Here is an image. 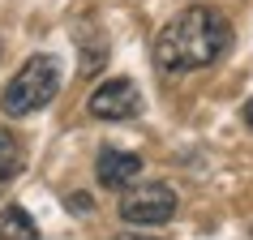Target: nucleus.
Here are the masks:
<instances>
[{
  "instance_id": "6e6552de",
  "label": "nucleus",
  "mask_w": 253,
  "mask_h": 240,
  "mask_svg": "<svg viewBox=\"0 0 253 240\" xmlns=\"http://www.w3.org/2000/svg\"><path fill=\"white\" fill-rule=\"evenodd\" d=\"M240 120H245V124L253 129V99H245V107H240Z\"/></svg>"
},
{
  "instance_id": "7ed1b4c3",
  "label": "nucleus",
  "mask_w": 253,
  "mask_h": 240,
  "mask_svg": "<svg viewBox=\"0 0 253 240\" xmlns=\"http://www.w3.org/2000/svg\"><path fill=\"white\" fill-rule=\"evenodd\" d=\"M176 189L155 180V185H142V189H129L125 198H120V219L129 227H159L168 223L176 214Z\"/></svg>"
},
{
  "instance_id": "1a4fd4ad",
  "label": "nucleus",
  "mask_w": 253,
  "mask_h": 240,
  "mask_svg": "<svg viewBox=\"0 0 253 240\" xmlns=\"http://www.w3.org/2000/svg\"><path fill=\"white\" fill-rule=\"evenodd\" d=\"M116 240H159V236H142V232H120Z\"/></svg>"
},
{
  "instance_id": "f03ea898",
  "label": "nucleus",
  "mask_w": 253,
  "mask_h": 240,
  "mask_svg": "<svg viewBox=\"0 0 253 240\" xmlns=\"http://www.w3.org/2000/svg\"><path fill=\"white\" fill-rule=\"evenodd\" d=\"M60 60H56L52 52H39L30 56L26 65L17 69L13 78H9V86H4V94H0V107H4V116H35L39 107H47L56 99V90H60Z\"/></svg>"
},
{
  "instance_id": "20e7f679",
  "label": "nucleus",
  "mask_w": 253,
  "mask_h": 240,
  "mask_svg": "<svg viewBox=\"0 0 253 240\" xmlns=\"http://www.w3.org/2000/svg\"><path fill=\"white\" fill-rule=\"evenodd\" d=\"M86 112L94 120H133V116H142V94H137V86L129 78H107L90 90Z\"/></svg>"
},
{
  "instance_id": "0eeeda50",
  "label": "nucleus",
  "mask_w": 253,
  "mask_h": 240,
  "mask_svg": "<svg viewBox=\"0 0 253 240\" xmlns=\"http://www.w3.org/2000/svg\"><path fill=\"white\" fill-rule=\"evenodd\" d=\"M22 167H26V150H22V142H17L9 129H0V185H9Z\"/></svg>"
},
{
  "instance_id": "423d86ee",
  "label": "nucleus",
  "mask_w": 253,
  "mask_h": 240,
  "mask_svg": "<svg viewBox=\"0 0 253 240\" xmlns=\"http://www.w3.org/2000/svg\"><path fill=\"white\" fill-rule=\"evenodd\" d=\"M0 240H39V227L22 206H4L0 210Z\"/></svg>"
},
{
  "instance_id": "f257e3e1",
  "label": "nucleus",
  "mask_w": 253,
  "mask_h": 240,
  "mask_svg": "<svg viewBox=\"0 0 253 240\" xmlns=\"http://www.w3.org/2000/svg\"><path fill=\"white\" fill-rule=\"evenodd\" d=\"M232 47V26L227 17L211 4H189L159 30L155 39V65L163 73H198V69H211L219 65Z\"/></svg>"
},
{
  "instance_id": "39448f33",
  "label": "nucleus",
  "mask_w": 253,
  "mask_h": 240,
  "mask_svg": "<svg viewBox=\"0 0 253 240\" xmlns=\"http://www.w3.org/2000/svg\"><path fill=\"white\" fill-rule=\"evenodd\" d=\"M142 155L133 150H116V146H103L99 150V163H94V176L103 189H133L137 176H142Z\"/></svg>"
}]
</instances>
